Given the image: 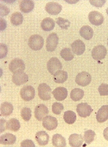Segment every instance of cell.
I'll list each match as a JSON object with an SVG mask.
<instances>
[{
  "instance_id": "cell-1",
  "label": "cell",
  "mask_w": 108,
  "mask_h": 147,
  "mask_svg": "<svg viewBox=\"0 0 108 147\" xmlns=\"http://www.w3.org/2000/svg\"><path fill=\"white\" fill-rule=\"evenodd\" d=\"M29 47L34 51H39L44 46V39L40 35H33L29 38L28 42Z\"/></svg>"
},
{
  "instance_id": "cell-2",
  "label": "cell",
  "mask_w": 108,
  "mask_h": 147,
  "mask_svg": "<svg viewBox=\"0 0 108 147\" xmlns=\"http://www.w3.org/2000/svg\"><path fill=\"white\" fill-rule=\"evenodd\" d=\"M52 89L46 83L40 84L38 87V95L39 97L43 101L50 100L51 99Z\"/></svg>"
},
{
  "instance_id": "cell-3",
  "label": "cell",
  "mask_w": 108,
  "mask_h": 147,
  "mask_svg": "<svg viewBox=\"0 0 108 147\" xmlns=\"http://www.w3.org/2000/svg\"><path fill=\"white\" fill-rule=\"evenodd\" d=\"M35 94H36V91H35L34 88L30 85L25 86L22 88L21 91H20L21 98L26 102H29V101L32 100L34 98Z\"/></svg>"
},
{
  "instance_id": "cell-4",
  "label": "cell",
  "mask_w": 108,
  "mask_h": 147,
  "mask_svg": "<svg viewBox=\"0 0 108 147\" xmlns=\"http://www.w3.org/2000/svg\"><path fill=\"white\" fill-rule=\"evenodd\" d=\"M63 67L61 62L56 57H52L47 63V68L50 74L54 75L56 71L61 70Z\"/></svg>"
},
{
  "instance_id": "cell-5",
  "label": "cell",
  "mask_w": 108,
  "mask_h": 147,
  "mask_svg": "<svg viewBox=\"0 0 108 147\" xmlns=\"http://www.w3.org/2000/svg\"><path fill=\"white\" fill-rule=\"evenodd\" d=\"M92 77L89 73L87 71H82L78 74L76 77V82L78 85L86 87L91 83Z\"/></svg>"
},
{
  "instance_id": "cell-6",
  "label": "cell",
  "mask_w": 108,
  "mask_h": 147,
  "mask_svg": "<svg viewBox=\"0 0 108 147\" xmlns=\"http://www.w3.org/2000/svg\"><path fill=\"white\" fill-rule=\"evenodd\" d=\"M58 44V37L55 33H52L49 35L46 39V50L48 52H53L55 51Z\"/></svg>"
},
{
  "instance_id": "cell-7",
  "label": "cell",
  "mask_w": 108,
  "mask_h": 147,
  "mask_svg": "<svg viewBox=\"0 0 108 147\" xmlns=\"http://www.w3.org/2000/svg\"><path fill=\"white\" fill-rule=\"evenodd\" d=\"M9 69L12 73L23 71L25 69V64L21 59H14L9 64Z\"/></svg>"
},
{
  "instance_id": "cell-8",
  "label": "cell",
  "mask_w": 108,
  "mask_h": 147,
  "mask_svg": "<svg viewBox=\"0 0 108 147\" xmlns=\"http://www.w3.org/2000/svg\"><path fill=\"white\" fill-rule=\"evenodd\" d=\"M91 55H92V57L95 60H102L107 55V49L103 45L97 46L93 49Z\"/></svg>"
},
{
  "instance_id": "cell-9",
  "label": "cell",
  "mask_w": 108,
  "mask_h": 147,
  "mask_svg": "<svg viewBox=\"0 0 108 147\" xmlns=\"http://www.w3.org/2000/svg\"><path fill=\"white\" fill-rule=\"evenodd\" d=\"M89 20L92 25L95 26H99L104 21L103 14L97 11H92L89 14Z\"/></svg>"
},
{
  "instance_id": "cell-10",
  "label": "cell",
  "mask_w": 108,
  "mask_h": 147,
  "mask_svg": "<svg viewBox=\"0 0 108 147\" xmlns=\"http://www.w3.org/2000/svg\"><path fill=\"white\" fill-rule=\"evenodd\" d=\"M93 112V108L87 103H80L77 106V113L80 117L86 118L89 117Z\"/></svg>"
},
{
  "instance_id": "cell-11",
  "label": "cell",
  "mask_w": 108,
  "mask_h": 147,
  "mask_svg": "<svg viewBox=\"0 0 108 147\" xmlns=\"http://www.w3.org/2000/svg\"><path fill=\"white\" fill-rule=\"evenodd\" d=\"M42 125L45 129H46L48 131H51V130L55 129L57 127L58 121L55 117L52 116H46L43 119Z\"/></svg>"
},
{
  "instance_id": "cell-12",
  "label": "cell",
  "mask_w": 108,
  "mask_h": 147,
  "mask_svg": "<svg viewBox=\"0 0 108 147\" xmlns=\"http://www.w3.org/2000/svg\"><path fill=\"white\" fill-rule=\"evenodd\" d=\"M49 113L48 108L44 104H39L35 108V117L38 121H42Z\"/></svg>"
},
{
  "instance_id": "cell-13",
  "label": "cell",
  "mask_w": 108,
  "mask_h": 147,
  "mask_svg": "<svg viewBox=\"0 0 108 147\" xmlns=\"http://www.w3.org/2000/svg\"><path fill=\"white\" fill-rule=\"evenodd\" d=\"M27 81H28V76L24 71H18L14 73L12 76V82L17 86L25 84Z\"/></svg>"
},
{
  "instance_id": "cell-14",
  "label": "cell",
  "mask_w": 108,
  "mask_h": 147,
  "mask_svg": "<svg viewBox=\"0 0 108 147\" xmlns=\"http://www.w3.org/2000/svg\"><path fill=\"white\" fill-rule=\"evenodd\" d=\"M45 10L50 15H57L61 12L62 6L58 3L48 2L46 5Z\"/></svg>"
},
{
  "instance_id": "cell-15",
  "label": "cell",
  "mask_w": 108,
  "mask_h": 147,
  "mask_svg": "<svg viewBox=\"0 0 108 147\" xmlns=\"http://www.w3.org/2000/svg\"><path fill=\"white\" fill-rule=\"evenodd\" d=\"M73 53L77 55H81L85 53L86 49L85 44L81 40H77L71 44Z\"/></svg>"
},
{
  "instance_id": "cell-16",
  "label": "cell",
  "mask_w": 108,
  "mask_h": 147,
  "mask_svg": "<svg viewBox=\"0 0 108 147\" xmlns=\"http://www.w3.org/2000/svg\"><path fill=\"white\" fill-rule=\"evenodd\" d=\"M84 138L81 134H73L69 138V142L71 146L80 147L83 144Z\"/></svg>"
},
{
  "instance_id": "cell-17",
  "label": "cell",
  "mask_w": 108,
  "mask_h": 147,
  "mask_svg": "<svg viewBox=\"0 0 108 147\" xmlns=\"http://www.w3.org/2000/svg\"><path fill=\"white\" fill-rule=\"evenodd\" d=\"M52 95L56 100L57 101H63L67 98V95H68V91L65 87H59L56 88L54 91H52Z\"/></svg>"
},
{
  "instance_id": "cell-18",
  "label": "cell",
  "mask_w": 108,
  "mask_h": 147,
  "mask_svg": "<svg viewBox=\"0 0 108 147\" xmlns=\"http://www.w3.org/2000/svg\"><path fill=\"white\" fill-rule=\"evenodd\" d=\"M99 123H104L108 119V105L103 106L98 110L96 116Z\"/></svg>"
},
{
  "instance_id": "cell-19",
  "label": "cell",
  "mask_w": 108,
  "mask_h": 147,
  "mask_svg": "<svg viewBox=\"0 0 108 147\" xmlns=\"http://www.w3.org/2000/svg\"><path fill=\"white\" fill-rule=\"evenodd\" d=\"M16 140L15 136L10 133L3 134L0 137V143L3 145H12L16 142Z\"/></svg>"
},
{
  "instance_id": "cell-20",
  "label": "cell",
  "mask_w": 108,
  "mask_h": 147,
  "mask_svg": "<svg viewBox=\"0 0 108 147\" xmlns=\"http://www.w3.org/2000/svg\"><path fill=\"white\" fill-rule=\"evenodd\" d=\"M36 140L40 146H46L49 141V136L44 131L38 132L36 134Z\"/></svg>"
},
{
  "instance_id": "cell-21",
  "label": "cell",
  "mask_w": 108,
  "mask_h": 147,
  "mask_svg": "<svg viewBox=\"0 0 108 147\" xmlns=\"http://www.w3.org/2000/svg\"><path fill=\"white\" fill-rule=\"evenodd\" d=\"M34 2L31 0H24L20 3V10L23 13H29L34 8Z\"/></svg>"
},
{
  "instance_id": "cell-22",
  "label": "cell",
  "mask_w": 108,
  "mask_h": 147,
  "mask_svg": "<svg viewBox=\"0 0 108 147\" xmlns=\"http://www.w3.org/2000/svg\"><path fill=\"white\" fill-rule=\"evenodd\" d=\"M93 29L91 28L89 25H85V26L82 27L80 30V34L84 39L89 40L92 39L93 36Z\"/></svg>"
},
{
  "instance_id": "cell-23",
  "label": "cell",
  "mask_w": 108,
  "mask_h": 147,
  "mask_svg": "<svg viewBox=\"0 0 108 147\" xmlns=\"http://www.w3.org/2000/svg\"><path fill=\"white\" fill-rule=\"evenodd\" d=\"M55 27V22L51 18H46L42 21L41 27L45 32L52 31Z\"/></svg>"
},
{
  "instance_id": "cell-24",
  "label": "cell",
  "mask_w": 108,
  "mask_h": 147,
  "mask_svg": "<svg viewBox=\"0 0 108 147\" xmlns=\"http://www.w3.org/2000/svg\"><path fill=\"white\" fill-rule=\"evenodd\" d=\"M53 76H54L53 77L54 81L56 83H63L68 78V74L67 71L61 70V69L56 71Z\"/></svg>"
},
{
  "instance_id": "cell-25",
  "label": "cell",
  "mask_w": 108,
  "mask_h": 147,
  "mask_svg": "<svg viewBox=\"0 0 108 147\" xmlns=\"http://www.w3.org/2000/svg\"><path fill=\"white\" fill-rule=\"evenodd\" d=\"M52 142L53 146L56 147H65L67 144L65 138L58 134H54L53 136Z\"/></svg>"
},
{
  "instance_id": "cell-26",
  "label": "cell",
  "mask_w": 108,
  "mask_h": 147,
  "mask_svg": "<svg viewBox=\"0 0 108 147\" xmlns=\"http://www.w3.org/2000/svg\"><path fill=\"white\" fill-rule=\"evenodd\" d=\"M14 107L12 104L9 102H3L1 105V115L3 117H8L12 115Z\"/></svg>"
},
{
  "instance_id": "cell-27",
  "label": "cell",
  "mask_w": 108,
  "mask_h": 147,
  "mask_svg": "<svg viewBox=\"0 0 108 147\" xmlns=\"http://www.w3.org/2000/svg\"><path fill=\"white\" fill-rule=\"evenodd\" d=\"M21 128V123L16 119H10L6 123V129L12 131H19Z\"/></svg>"
},
{
  "instance_id": "cell-28",
  "label": "cell",
  "mask_w": 108,
  "mask_h": 147,
  "mask_svg": "<svg viewBox=\"0 0 108 147\" xmlns=\"http://www.w3.org/2000/svg\"><path fill=\"white\" fill-rule=\"evenodd\" d=\"M84 95H85V92H84L83 90L79 89V88L74 89L71 91L70 93L71 99L73 101H75V102H78V101L82 100L83 98Z\"/></svg>"
},
{
  "instance_id": "cell-29",
  "label": "cell",
  "mask_w": 108,
  "mask_h": 147,
  "mask_svg": "<svg viewBox=\"0 0 108 147\" xmlns=\"http://www.w3.org/2000/svg\"><path fill=\"white\" fill-rule=\"evenodd\" d=\"M63 119L66 123L71 125L74 124L76 121V115L74 112L71 110H67L65 112L63 115Z\"/></svg>"
},
{
  "instance_id": "cell-30",
  "label": "cell",
  "mask_w": 108,
  "mask_h": 147,
  "mask_svg": "<svg viewBox=\"0 0 108 147\" xmlns=\"http://www.w3.org/2000/svg\"><path fill=\"white\" fill-rule=\"evenodd\" d=\"M10 22L14 26H19L23 22V16L19 12H14L10 16Z\"/></svg>"
},
{
  "instance_id": "cell-31",
  "label": "cell",
  "mask_w": 108,
  "mask_h": 147,
  "mask_svg": "<svg viewBox=\"0 0 108 147\" xmlns=\"http://www.w3.org/2000/svg\"><path fill=\"white\" fill-rule=\"evenodd\" d=\"M60 55H61V57L67 61H71L74 58V53L69 48H65V49H62Z\"/></svg>"
},
{
  "instance_id": "cell-32",
  "label": "cell",
  "mask_w": 108,
  "mask_h": 147,
  "mask_svg": "<svg viewBox=\"0 0 108 147\" xmlns=\"http://www.w3.org/2000/svg\"><path fill=\"white\" fill-rule=\"evenodd\" d=\"M56 23L58 25V27H61L63 29H67L70 27L71 23L68 19H65L62 17H58L56 18Z\"/></svg>"
},
{
  "instance_id": "cell-33",
  "label": "cell",
  "mask_w": 108,
  "mask_h": 147,
  "mask_svg": "<svg viewBox=\"0 0 108 147\" xmlns=\"http://www.w3.org/2000/svg\"><path fill=\"white\" fill-rule=\"evenodd\" d=\"M95 135L96 134L93 130H87L84 134V140H85V142L88 144H91L94 140Z\"/></svg>"
},
{
  "instance_id": "cell-34",
  "label": "cell",
  "mask_w": 108,
  "mask_h": 147,
  "mask_svg": "<svg viewBox=\"0 0 108 147\" xmlns=\"http://www.w3.org/2000/svg\"><path fill=\"white\" fill-rule=\"evenodd\" d=\"M21 115L24 121H29L31 119V118H32V110L27 107L22 108Z\"/></svg>"
},
{
  "instance_id": "cell-35",
  "label": "cell",
  "mask_w": 108,
  "mask_h": 147,
  "mask_svg": "<svg viewBox=\"0 0 108 147\" xmlns=\"http://www.w3.org/2000/svg\"><path fill=\"white\" fill-rule=\"evenodd\" d=\"M64 109V106L62 104L59 102H54L52 104V113L55 114L56 115H60L61 113V112L63 111Z\"/></svg>"
},
{
  "instance_id": "cell-36",
  "label": "cell",
  "mask_w": 108,
  "mask_h": 147,
  "mask_svg": "<svg viewBox=\"0 0 108 147\" xmlns=\"http://www.w3.org/2000/svg\"><path fill=\"white\" fill-rule=\"evenodd\" d=\"M99 92L101 96H106L108 95V84H101L99 87Z\"/></svg>"
},
{
  "instance_id": "cell-37",
  "label": "cell",
  "mask_w": 108,
  "mask_h": 147,
  "mask_svg": "<svg viewBox=\"0 0 108 147\" xmlns=\"http://www.w3.org/2000/svg\"><path fill=\"white\" fill-rule=\"evenodd\" d=\"M8 54V47L4 44L0 45V58L3 59L6 57Z\"/></svg>"
},
{
  "instance_id": "cell-38",
  "label": "cell",
  "mask_w": 108,
  "mask_h": 147,
  "mask_svg": "<svg viewBox=\"0 0 108 147\" xmlns=\"http://www.w3.org/2000/svg\"><path fill=\"white\" fill-rule=\"evenodd\" d=\"M106 1L105 0H91L90 3L92 5L97 7V8H101L103 5L105 4Z\"/></svg>"
},
{
  "instance_id": "cell-39",
  "label": "cell",
  "mask_w": 108,
  "mask_h": 147,
  "mask_svg": "<svg viewBox=\"0 0 108 147\" xmlns=\"http://www.w3.org/2000/svg\"><path fill=\"white\" fill-rule=\"evenodd\" d=\"M0 7H1V8H0V10H1V16H6L10 13V9L6 5H3V3H1Z\"/></svg>"
},
{
  "instance_id": "cell-40",
  "label": "cell",
  "mask_w": 108,
  "mask_h": 147,
  "mask_svg": "<svg viewBox=\"0 0 108 147\" xmlns=\"http://www.w3.org/2000/svg\"><path fill=\"white\" fill-rule=\"evenodd\" d=\"M21 146L22 147H35L34 143L31 140H25L21 142Z\"/></svg>"
},
{
  "instance_id": "cell-41",
  "label": "cell",
  "mask_w": 108,
  "mask_h": 147,
  "mask_svg": "<svg viewBox=\"0 0 108 147\" xmlns=\"http://www.w3.org/2000/svg\"><path fill=\"white\" fill-rule=\"evenodd\" d=\"M6 21L5 20H3V18H1V31H3L6 28Z\"/></svg>"
},
{
  "instance_id": "cell-42",
  "label": "cell",
  "mask_w": 108,
  "mask_h": 147,
  "mask_svg": "<svg viewBox=\"0 0 108 147\" xmlns=\"http://www.w3.org/2000/svg\"><path fill=\"white\" fill-rule=\"evenodd\" d=\"M1 132H3V131H4V130L5 129V127H3V124L5 123V122H6V121H5V120H4V119H1Z\"/></svg>"
},
{
  "instance_id": "cell-43",
  "label": "cell",
  "mask_w": 108,
  "mask_h": 147,
  "mask_svg": "<svg viewBox=\"0 0 108 147\" xmlns=\"http://www.w3.org/2000/svg\"><path fill=\"white\" fill-rule=\"evenodd\" d=\"M103 136L106 140L108 141V127L105 128L103 131Z\"/></svg>"
},
{
  "instance_id": "cell-44",
  "label": "cell",
  "mask_w": 108,
  "mask_h": 147,
  "mask_svg": "<svg viewBox=\"0 0 108 147\" xmlns=\"http://www.w3.org/2000/svg\"><path fill=\"white\" fill-rule=\"evenodd\" d=\"M106 12H107V14L108 15V8L106 9Z\"/></svg>"
},
{
  "instance_id": "cell-45",
  "label": "cell",
  "mask_w": 108,
  "mask_h": 147,
  "mask_svg": "<svg viewBox=\"0 0 108 147\" xmlns=\"http://www.w3.org/2000/svg\"><path fill=\"white\" fill-rule=\"evenodd\" d=\"M107 45H108V39H107Z\"/></svg>"
}]
</instances>
